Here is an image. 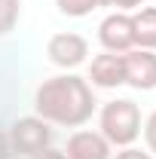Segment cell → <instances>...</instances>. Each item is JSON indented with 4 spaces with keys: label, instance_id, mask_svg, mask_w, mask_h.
Returning <instances> with one entry per match:
<instances>
[{
    "label": "cell",
    "instance_id": "obj_1",
    "mask_svg": "<svg viewBox=\"0 0 156 159\" xmlns=\"http://www.w3.org/2000/svg\"><path fill=\"white\" fill-rule=\"evenodd\" d=\"M34 113L52 129H83L98 113L95 89L77 70H61L34 89Z\"/></svg>",
    "mask_w": 156,
    "mask_h": 159
},
{
    "label": "cell",
    "instance_id": "obj_2",
    "mask_svg": "<svg viewBox=\"0 0 156 159\" xmlns=\"http://www.w3.org/2000/svg\"><path fill=\"white\" fill-rule=\"evenodd\" d=\"M98 132L110 141V147H132L141 138V125H144V113L132 98H110L98 104Z\"/></svg>",
    "mask_w": 156,
    "mask_h": 159
},
{
    "label": "cell",
    "instance_id": "obj_3",
    "mask_svg": "<svg viewBox=\"0 0 156 159\" xmlns=\"http://www.w3.org/2000/svg\"><path fill=\"white\" fill-rule=\"evenodd\" d=\"M6 135H9V147H12L16 156L31 159V156H37V153H43L46 147H52L55 129L46 119H40L37 113H28V116H16L9 122Z\"/></svg>",
    "mask_w": 156,
    "mask_h": 159
},
{
    "label": "cell",
    "instance_id": "obj_4",
    "mask_svg": "<svg viewBox=\"0 0 156 159\" xmlns=\"http://www.w3.org/2000/svg\"><path fill=\"white\" fill-rule=\"evenodd\" d=\"M92 58V46L89 40L77 31H58L46 40V61L58 70H77L86 67V61Z\"/></svg>",
    "mask_w": 156,
    "mask_h": 159
},
{
    "label": "cell",
    "instance_id": "obj_5",
    "mask_svg": "<svg viewBox=\"0 0 156 159\" xmlns=\"http://www.w3.org/2000/svg\"><path fill=\"white\" fill-rule=\"evenodd\" d=\"M98 43L104 52H129L135 49V34H132V12H122V9H113L107 12L104 19L98 21Z\"/></svg>",
    "mask_w": 156,
    "mask_h": 159
},
{
    "label": "cell",
    "instance_id": "obj_6",
    "mask_svg": "<svg viewBox=\"0 0 156 159\" xmlns=\"http://www.w3.org/2000/svg\"><path fill=\"white\" fill-rule=\"evenodd\" d=\"M126 67V86L135 92H153L156 89V52L153 49H129L122 52Z\"/></svg>",
    "mask_w": 156,
    "mask_h": 159
},
{
    "label": "cell",
    "instance_id": "obj_7",
    "mask_svg": "<svg viewBox=\"0 0 156 159\" xmlns=\"http://www.w3.org/2000/svg\"><path fill=\"white\" fill-rule=\"evenodd\" d=\"M86 80L92 89H119L126 86V67H122V55L117 52H98L86 61Z\"/></svg>",
    "mask_w": 156,
    "mask_h": 159
},
{
    "label": "cell",
    "instance_id": "obj_8",
    "mask_svg": "<svg viewBox=\"0 0 156 159\" xmlns=\"http://www.w3.org/2000/svg\"><path fill=\"white\" fill-rule=\"evenodd\" d=\"M64 156L67 159H110L113 147L98 129H74L64 141Z\"/></svg>",
    "mask_w": 156,
    "mask_h": 159
},
{
    "label": "cell",
    "instance_id": "obj_9",
    "mask_svg": "<svg viewBox=\"0 0 156 159\" xmlns=\"http://www.w3.org/2000/svg\"><path fill=\"white\" fill-rule=\"evenodd\" d=\"M132 34L138 49H153L156 52V6H138L132 12Z\"/></svg>",
    "mask_w": 156,
    "mask_h": 159
},
{
    "label": "cell",
    "instance_id": "obj_10",
    "mask_svg": "<svg viewBox=\"0 0 156 159\" xmlns=\"http://www.w3.org/2000/svg\"><path fill=\"white\" fill-rule=\"evenodd\" d=\"M21 21V0H0V40L9 37Z\"/></svg>",
    "mask_w": 156,
    "mask_h": 159
},
{
    "label": "cell",
    "instance_id": "obj_11",
    "mask_svg": "<svg viewBox=\"0 0 156 159\" xmlns=\"http://www.w3.org/2000/svg\"><path fill=\"white\" fill-rule=\"evenodd\" d=\"M55 9L67 19H86L98 9L95 0H55Z\"/></svg>",
    "mask_w": 156,
    "mask_h": 159
},
{
    "label": "cell",
    "instance_id": "obj_12",
    "mask_svg": "<svg viewBox=\"0 0 156 159\" xmlns=\"http://www.w3.org/2000/svg\"><path fill=\"white\" fill-rule=\"evenodd\" d=\"M141 138H144V150H150V153L156 156V110H150V113L144 116Z\"/></svg>",
    "mask_w": 156,
    "mask_h": 159
},
{
    "label": "cell",
    "instance_id": "obj_13",
    "mask_svg": "<svg viewBox=\"0 0 156 159\" xmlns=\"http://www.w3.org/2000/svg\"><path fill=\"white\" fill-rule=\"evenodd\" d=\"M110 159H156L150 150H141V147H119V150H113V156Z\"/></svg>",
    "mask_w": 156,
    "mask_h": 159
},
{
    "label": "cell",
    "instance_id": "obj_14",
    "mask_svg": "<svg viewBox=\"0 0 156 159\" xmlns=\"http://www.w3.org/2000/svg\"><path fill=\"white\" fill-rule=\"evenodd\" d=\"M147 0H113V6L117 9H122V12H135L138 6H144Z\"/></svg>",
    "mask_w": 156,
    "mask_h": 159
},
{
    "label": "cell",
    "instance_id": "obj_15",
    "mask_svg": "<svg viewBox=\"0 0 156 159\" xmlns=\"http://www.w3.org/2000/svg\"><path fill=\"white\" fill-rule=\"evenodd\" d=\"M12 156V147H9V135L6 129H0V159H9Z\"/></svg>",
    "mask_w": 156,
    "mask_h": 159
},
{
    "label": "cell",
    "instance_id": "obj_16",
    "mask_svg": "<svg viewBox=\"0 0 156 159\" xmlns=\"http://www.w3.org/2000/svg\"><path fill=\"white\" fill-rule=\"evenodd\" d=\"M31 159H67V156H64V150H58V147H46L43 153H37V156H31Z\"/></svg>",
    "mask_w": 156,
    "mask_h": 159
},
{
    "label": "cell",
    "instance_id": "obj_17",
    "mask_svg": "<svg viewBox=\"0 0 156 159\" xmlns=\"http://www.w3.org/2000/svg\"><path fill=\"white\" fill-rule=\"evenodd\" d=\"M98 6H113V0H95Z\"/></svg>",
    "mask_w": 156,
    "mask_h": 159
}]
</instances>
